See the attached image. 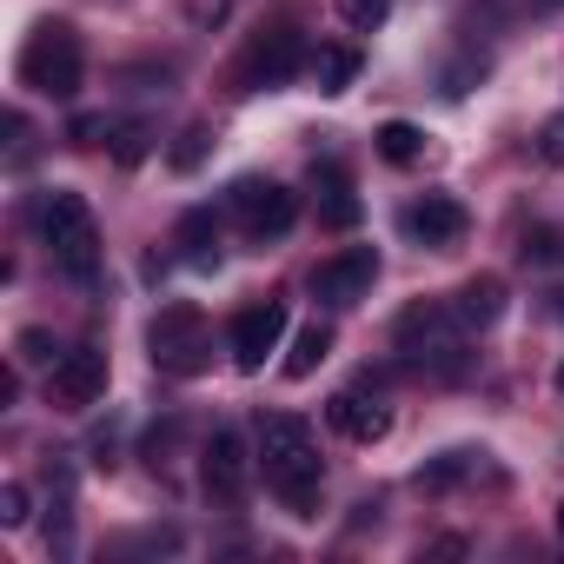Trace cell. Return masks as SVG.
<instances>
[{
  "label": "cell",
  "instance_id": "7402d4cb",
  "mask_svg": "<svg viewBox=\"0 0 564 564\" xmlns=\"http://www.w3.org/2000/svg\"><path fill=\"white\" fill-rule=\"evenodd\" d=\"M333 8H339V21H346L352 34H372V28H386L392 0H333Z\"/></svg>",
  "mask_w": 564,
  "mask_h": 564
},
{
  "label": "cell",
  "instance_id": "ac0fdd59",
  "mask_svg": "<svg viewBox=\"0 0 564 564\" xmlns=\"http://www.w3.org/2000/svg\"><path fill=\"white\" fill-rule=\"evenodd\" d=\"M372 147H379V160H392V166H419V160H425V133H419L412 120H386V127L372 133Z\"/></svg>",
  "mask_w": 564,
  "mask_h": 564
},
{
  "label": "cell",
  "instance_id": "cb8c5ba5",
  "mask_svg": "<svg viewBox=\"0 0 564 564\" xmlns=\"http://www.w3.org/2000/svg\"><path fill=\"white\" fill-rule=\"evenodd\" d=\"M14 359H21V366H61V346H54V333L28 326V333L14 339Z\"/></svg>",
  "mask_w": 564,
  "mask_h": 564
},
{
  "label": "cell",
  "instance_id": "4316f807",
  "mask_svg": "<svg viewBox=\"0 0 564 564\" xmlns=\"http://www.w3.org/2000/svg\"><path fill=\"white\" fill-rule=\"evenodd\" d=\"M180 8H186V21H193V28H219L232 0H180Z\"/></svg>",
  "mask_w": 564,
  "mask_h": 564
},
{
  "label": "cell",
  "instance_id": "f546056e",
  "mask_svg": "<svg viewBox=\"0 0 564 564\" xmlns=\"http://www.w3.org/2000/svg\"><path fill=\"white\" fill-rule=\"evenodd\" d=\"M557 531H564V505H557Z\"/></svg>",
  "mask_w": 564,
  "mask_h": 564
},
{
  "label": "cell",
  "instance_id": "7a4b0ae2",
  "mask_svg": "<svg viewBox=\"0 0 564 564\" xmlns=\"http://www.w3.org/2000/svg\"><path fill=\"white\" fill-rule=\"evenodd\" d=\"M465 319H458V306H445V300H412L399 319H392V346H399V359L405 366H432V372H465Z\"/></svg>",
  "mask_w": 564,
  "mask_h": 564
},
{
  "label": "cell",
  "instance_id": "83f0119b",
  "mask_svg": "<svg viewBox=\"0 0 564 564\" xmlns=\"http://www.w3.org/2000/svg\"><path fill=\"white\" fill-rule=\"evenodd\" d=\"M531 8H538V14H557V8H564V0H531Z\"/></svg>",
  "mask_w": 564,
  "mask_h": 564
},
{
  "label": "cell",
  "instance_id": "5bb4252c",
  "mask_svg": "<svg viewBox=\"0 0 564 564\" xmlns=\"http://www.w3.org/2000/svg\"><path fill=\"white\" fill-rule=\"evenodd\" d=\"M173 252H180V265L213 272V265H219V213H213V206L180 213V226H173Z\"/></svg>",
  "mask_w": 564,
  "mask_h": 564
},
{
  "label": "cell",
  "instance_id": "e0dca14e",
  "mask_svg": "<svg viewBox=\"0 0 564 564\" xmlns=\"http://www.w3.org/2000/svg\"><path fill=\"white\" fill-rule=\"evenodd\" d=\"M306 74H313L319 94H346V87L359 80V47H346V41H319L313 61H306Z\"/></svg>",
  "mask_w": 564,
  "mask_h": 564
},
{
  "label": "cell",
  "instance_id": "9a60e30c",
  "mask_svg": "<svg viewBox=\"0 0 564 564\" xmlns=\"http://www.w3.org/2000/svg\"><path fill=\"white\" fill-rule=\"evenodd\" d=\"M313 199H319V219L333 226V232H352L359 226V193H352V180H346V166H313Z\"/></svg>",
  "mask_w": 564,
  "mask_h": 564
},
{
  "label": "cell",
  "instance_id": "30bf717a",
  "mask_svg": "<svg viewBox=\"0 0 564 564\" xmlns=\"http://www.w3.org/2000/svg\"><path fill=\"white\" fill-rule=\"evenodd\" d=\"M47 399H54L61 412H87V405H100V399H107V352H100V346H74V352H61V366H54V379H47Z\"/></svg>",
  "mask_w": 564,
  "mask_h": 564
},
{
  "label": "cell",
  "instance_id": "44dd1931",
  "mask_svg": "<svg viewBox=\"0 0 564 564\" xmlns=\"http://www.w3.org/2000/svg\"><path fill=\"white\" fill-rule=\"evenodd\" d=\"M518 252H524L531 265H564V226H531Z\"/></svg>",
  "mask_w": 564,
  "mask_h": 564
},
{
  "label": "cell",
  "instance_id": "8fae6325",
  "mask_svg": "<svg viewBox=\"0 0 564 564\" xmlns=\"http://www.w3.org/2000/svg\"><path fill=\"white\" fill-rule=\"evenodd\" d=\"M399 226L419 239V246H432V252H452L458 239H465V226H471V213L452 199V193H419L405 213H399Z\"/></svg>",
  "mask_w": 564,
  "mask_h": 564
},
{
  "label": "cell",
  "instance_id": "2e32d148",
  "mask_svg": "<svg viewBox=\"0 0 564 564\" xmlns=\"http://www.w3.org/2000/svg\"><path fill=\"white\" fill-rule=\"evenodd\" d=\"M452 306H458V319H465L471 333L498 326V319H505V279H498V272H478V279H465Z\"/></svg>",
  "mask_w": 564,
  "mask_h": 564
},
{
  "label": "cell",
  "instance_id": "6da1fadb",
  "mask_svg": "<svg viewBox=\"0 0 564 564\" xmlns=\"http://www.w3.org/2000/svg\"><path fill=\"white\" fill-rule=\"evenodd\" d=\"M259 465H265V485L286 498L293 518H313V511H319L326 465H319V438H313L306 419H293V412H265V425H259Z\"/></svg>",
  "mask_w": 564,
  "mask_h": 564
},
{
  "label": "cell",
  "instance_id": "9c48e42d",
  "mask_svg": "<svg viewBox=\"0 0 564 564\" xmlns=\"http://www.w3.org/2000/svg\"><path fill=\"white\" fill-rule=\"evenodd\" d=\"M279 339H286V306H279V300H252V306L232 313L226 346H232V366H239V372H259V366L279 352Z\"/></svg>",
  "mask_w": 564,
  "mask_h": 564
},
{
  "label": "cell",
  "instance_id": "277c9868",
  "mask_svg": "<svg viewBox=\"0 0 564 564\" xmlns=\"http://www.w3.org/2000/svg\"><path fill=\"white\" fill-rule=\"evenodd\" d=\"M41 239H47V252L67 279H80V286L100 279V226H94V206L80 193L61 186V193L41 199Z\"/></svg>",
  "mask_w": 564,
  "mask_h": 564
},
{
  "label": "cell",
  "instance_id": "4dcf8cb0",
  "mask_svg": "<svg viewBox=\"0 0 564 564\" xmlns=\"http://www.w3.org/2000/svg\"><path fill=\"white\" fill-rule=\"evenodd\" d=\"M557 319H564V293H557Z\"/></svg>",
  "mask_w": 564,
  "mask_h": 564
},
{
  "label": "cell",
  "instance_id": "603a6c76",
  "mask_svg": "<svg viewBox=\"0 0 564 564\" xmlns=\"http://www.w3.org/2000/svg\"><path fill=\"white\" fill-rule=\"evenodd\" d=\"M206 147H213V133H206V127H186V133L166 147V166H173V173H193V166L206 160Z\"/></svg>",
  "mask_w": 564,
  "mask_h": 564
},
{
  "label": "cell",
  "instance_id": "4fadbf2b",
  "mask_svg": "<svg viewBox=\"0 0 564 564\" xmlns=\"http://www.w3.org/2000/svg\"><path fill=\"white\" fill-rule=\"evenodd\" d=\"M326 419H333V432H346L352 445H379V438L392 432V412H386L379 399H366V392H333Z\"/></svg>",
  "mask_w": 564,
  "mask_h": 564
},
{
  "label": "cell",
  "instance_id": "ffe728a7",
  "mask_svg": "<svg viewBox=\"0 0 564 564\" xmlns=\"http://www.w3.org/2000/svg\"><path fill=\"white\" fill-rule=\"evenodd\" d=\"M107 140H113V160L120 166H140L153 153V127L147 120H120V127H107Z\"/></svg>",
  "mask_w": 564,
  "mask_h": 564
},
{
  "label": "cell",
  "instance_id": "f1b7e54d",
  "mask_svg": "<svg viewBox=\"0 0 564 564\" xmlns=\"http://www.w3.org/2000/svg\"><path fill=\"white\" fill-rule=\"evenodd\" d=\"M557 392H564V366H557Z\"/></svg>",
  "mask_w": 564,
  "mask_h": 564
},
{
  "label": "cell",
  "instance_id": "d6986e66",
  "mask_svg": "<svg viewBox=\"0 0 564 564\" xmlns=\"http://www.w3.org/2000/svg\"><path fill=\"white\" fill-rule=\"evenodd\" d=\"M326 352H333V326H306L300 339H293V352H286V379H313L319 366H326Z\"/></svg>",
  "mask_w": 564,
  "mask_h": 564
},
{
  "label": "cell",
  "instance_id": "ba28073f",
  "mask_svg": "<svg viewBox=\"0 0 564 564\" xmlns=\"http://www.w3.org/2000/svg\"><path fill=\"white\" fill-rule=\"evenodd\" d=\"M372 279H379V252L372 246H346V252H333V259L313 265L306 286H313L319 306H359L372 293Z\"/></svg>",
  "mask_w": 564,
  "mask_h": 564
},
{
  "label": "cell",
  "instance_id": "52a82bcc",
  "mask_svg": "<svg viewBox=\"0 0 564 564\" xmlns=\"http://www.w3.org/2000/svg\"><path fill=\"white\" fill-rule=\"evenodd\" d=\"M226 206H232L246 239H279V232H293V219H300V199L279 180H232Z\"/></svg>",
  "mask_w": 564,
  "mask_h": 564
},
{
  "label": "cell",
  "instance_id": "7c38bea8",
  "mask_svg": "<svg viewBox=\"0 0 564 564\" xmlns=\"http://www.w3.org/2000/svg\"><path fill=\"white\" fill-rule=\"evenodd\" d=\"M199 478H206V491H213L219 505H239L246 485H252V452H246V438H239V432H213L206 452H199Z\"/></svg>",
  "mask_w": 564,
  "mask_h": 564
},
{
  "label": "cell",
  "instance_id": "8992f818",
  "mask_svg": "<svg viewBox=\"0 0 564 564\" xmlns=\"http://www.w3.org/2000/svg\"><path fill=\"white\" fill-rule=\"evenodd\" d=\"M300 61H306V41H300V28L272 21V28L246 34V47H239V61H232V94H259V87L293 80V74H300Z\"/></svg>",
  "mask_w": 564,
  "mask_h": 564
},
{
  "label": "cell",
  "instance_id": "d4e9b609",
  "mask_svg": "<svg viewBox=\"0 0 564 564\" xmlns=\"http://www.w3.org/2000/svg\"><path fill=\"white\" fill-rule=\"evenodd\" d=\"M538 160H544V166H564V113H551V120L538 127Z\"/></svg>",
  "mask_w": 564,
  "mask_h": 564
},
{
  "label": "cell",
  "instance_id": "484cf974",
  "mask_svg": "<svg viewBox=\"0 0 564 564\" xmlns=\"http://www.w3.org/2000/svg\"><path fill=\"white\" fill-rule=\"evenodd\" d=\"M28 505H34V498H28V485H0V524H8V531H14V524H28Z\"/></svg>",
  "mask_w": 564,
  "mask_h": 564
},
{
  "label": "cell",
  "instance_id": "3957f363",
  "mask_svg": "<svg viewBox=\"0 0 564 564\" xmlns=\"http://www.w3.org/2000/svg\"><path fill=\"white\" fill-rule=\"evenodd\" d=\"M14 74H21V87L41 94V100H74V94H80V74H87L80 34H74L67 21H41V28L21 41Z\"/></svg>",
  "mask_w": 564,
  "mask_h": 564
},
{
  "label": "cell",
  "instance_id": "5b68a950",
  "mask_svg": "<svg viewBox=\"0 0 564 564\" xmlns=\"http://www.w3.org/2000/svg\"><path fill=\"white\" fill-rule=\"evenodd\" d=\"M147 352H153V366H160L166 379H199V372L213 366V333H206L199 306H186V300L160 306L153 326H147Z\"/></svg>",
  "mask_w": 564,
  "mask_h": 564
}]
</instances>
